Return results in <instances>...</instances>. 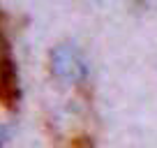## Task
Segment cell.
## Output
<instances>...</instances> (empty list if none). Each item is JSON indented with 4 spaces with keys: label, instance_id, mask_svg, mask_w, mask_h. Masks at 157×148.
<instances>
[{
    "label": "cell",
    "instance_id": "obj_1",
    "mask_svg": "<svg viewBox=\"0 0 157 148\" xmlns=\"http://www.w3.org/2000/svg\"><path fill=\"white\" fill-rule=\"evenodd\" d=\"M49 72L56 90L65 93L63 111L49 114V132L56 148H93L95 137L86 125V116L93 111V97L83 60L72 46L60 44L51 53Z\"/></svg>",
    "mask_w": 157,
    "mask_h": 148
},
{
    "label": "cell",
    "instance_id": "obj_3",
    "mask_svg": "<svg viewBox=\"0 0 157 148\" xmlns=\"http://www.w3.org/2000/svg\"><path fill=\"white\" fill-rule=\"evenodd\" d=\"M139 2H141V0H139Z\"/></svg>",
    "mask_w": 157,
    "mask_h": 148
},
{
    "label": "cell",
    "instance_id": "obj_2",
    "mask_svg": "<svg viewBox=\"0 0 157 148\" xmlns=\"http://www.w3.org/2000/svg\"><path fill=\"white\" fill-rule=\"evenodd\" d=\"M21 102L19 69L12 53V42L7 33V16L0 7V107L7 111H16Z\"/></svg>",
    "mask_w": 157,
    "mask_h": 148
}]
</instances>
